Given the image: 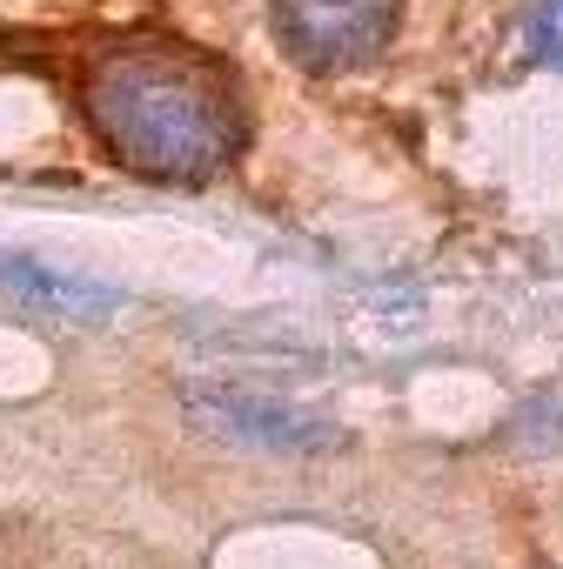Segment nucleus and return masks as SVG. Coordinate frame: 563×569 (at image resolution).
I'll use <instances>...</instances> for the list:
<instances>
[{
    "instance_id": "f257e3e1",
    "label": "nucleus",
    "mask_w": 563,
    "mask_h": 569,
    "mask_svg": "<svg viewBox=\"0 0 563 569\" xmlns=\"http://www.w3.org/2000/svg\"><path fill=\"white\" fill-rule=\"evenodd\" d=\"M75 101L95 141L148 181H208L248 141L235 68L168 34L95 48L75 74Z\"/></svg>"
},
{
    "instance_id": "f03ea898",
    "label": "nucleus",
    "mask_w": 563,
    "mask_h": 569,
    "mask_svg": "<svg viewBox=\"0 0 563 569\" xmlns=\"http://www.w3.org/2000/svg\"><path fill=\"white\" fill-rule=\"evenodd\" d=\"M396 34V0H275V41L309 74L363 68Z\"/></svg>"
},
{
    "instance_id": "7ed1b4c3",
    "label": "nucleus",
    "mask_w": 563,
    "mask_h": 569,
    "mask_svg": "<svg viewBox=\"0 0 563 569\" xmlns=\"http://www.w3.org/2000/svg\"><path fill=\"white\" fill-rule=\"evenodd\" d=\"M188 409L235 442H261V449H323L329 422L275 402V396H248V389H188Z\"/></svg>"
},
{
    "instance_id": "20e7f679",
    "label": "nucleus",
    "mask_w": 563,
    "mask_h": 569,
    "mask_svg": "<svg viewBox=\"0 0 563 569\" xmlns=\"http://www.w3.org/2000/svg\"><path fill=\"white\" fill-rule=\"evenodd\" d=\"M0 289H14L28 302H48V309H75V316H101L115 296L108 289H88V281H68V274H48L41 261L28 254H0Z\"/></svg>"
},
{
    "instance_id": "39448f33",
    "label": "nucleus",
    "mask_w": 563,
    "mask_h": 569,
    "mask_svg": "<svg viewBox=\"0 0 563 569\" xmlns=\"http://www.w3.org/2000/svg\"><path fill=\"white\" fill-rule=\"evenodd\" d=\"M523 41H530V54H536L543 68L563 74V0H536L530 21H523Z\"/></svg>"
}]
</instances>
